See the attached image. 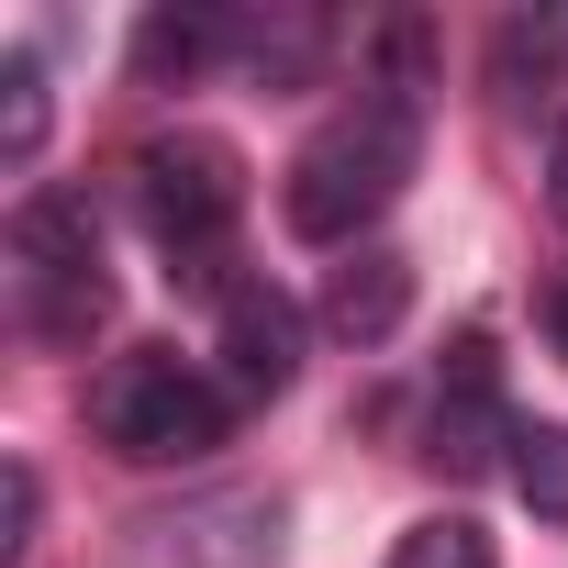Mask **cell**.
<instances>
[{"instance_id":"cell-1","label":"cell","mask_w":568,"mask_h":568,"mask_svg":"<svg viewBox=\"0 0 568 568\" xmlns=\"http://www.w3.org/2000/svg\"><path fill=\"white\" fill-rule=\"evenodd\" d=\"M413 156H424V101H390V90H368L357 112H335L302 156H291V179H278V212H291V234L302 245H368V223L402 201V179H413Z\"/></svg>"},{"instance_id":"cell-2","label":"cell","mask_w":568,"mask_h":568,"mask_svg":"<svg viewBox=\"0 0 568 568\" xmlns=\"http://www.w3.org/2000/svg\"><path fill=\"white\" fill-rule=\"evenodd\" d=\"M134 212L145 234L168 245V278L179 291H223V234L245 212V156L223 134H156L134 156ZM234 302V291H223Z\"/></svg>"},{"instance_id":"cell-3","label":"cell","mask_w":568,"mask_h":568,"mask_svg":"<svg viewBox=\"0 0 568 568\" xmlns=\"http://www.w3.org/2000/svg\"><path fill=\"white\" fill-rule=\"evenodd\" d=\"M90 435H101L112 457H134V468H201V457L234 435V390L145 346V357H112V368H101Z\"/></svg>"},{"instance_id":"cell-4","label":"cell","mask_w":568,"mask_h":568,"mask_svg":"<svg viewBox=\"0 0 568 568\" xmlns=\"http://www.w3.org/2000/svg\"><path fill=\"white\" fill-rule=\"evenodd\" d=\"M278 513L267 490H234V501H190V513H156L134 524L145 535V568H267L278 557Z\"/></svg>"},{"instance_id":"cell-5","label":"cell","mask_w":568,"mask_h":568,"mask_svg":"<svg viewBox=\"0 0 568 568\" xmlns=\"http://www.w3.org/2000/svg\"><path fill=\"white\" fill-rule=\"evenodd\" d=\"M302 302L291 291H267V278H245V291L223 302V390L234 402H278L302 379Z\"/></svg>"},{"instance_id":"cell-6","label":"cell","mask_w":568,"mask_h":568,"mask_svg":"<svg viewBox=\"0 0 568 568\" xmlns=\"http://www.w3.org/2000/svg\"><path fill=\"white\" fill-rule=\"evenodd\" d=\"M513 435H524V424L501 413V379H490V346L468 335V346H457V368H446V390H435V435H424V457H435L446 479H479V468H490V457H501ZM501 468H513V457H501Z\"/></svg>"},{"instance_id":"cell-7","label":"cell","mask_w":568,"mask_h":568,"mask_svg":"<svg viewBox=\"0 0 568 568\" xmlns=\"http://www.w3.org/2000/svg\"><path fill=\"white\" fill-rule=\"evenodd\" d=\"M402 313H413V256H390V245H357V256L324 278V324H335L346 346H390Z\"/></svg>"},{"instance_id":"cell-8","label":"cell","mask_w":568,"mask_h":568,"mask_svg":"<svg viewBox=\"0 0 568 568\" xmlns=\"http://www.w3.org/2000/svg\"><path fill=\"white\" fill-rule=\"evenodd\" d=\"M68 267H101V223L79 190H23L12 201V278H68Z\"/></svg>"},{"instance_id":"cell-9","label":"cell","mask_w":568,"mask_h":568,"mask_svg":"<svg viewBox=\"0 0 568 568\" xmlns=\"http://www.w3.org/2000/svg\"><path fill=\"white\" fill-rule=\"evenodd\" d=\"M212 57H234V12H145V23H134V79H145V90H179V79H201Z\"/></svg>"},{"instance_id":"cell-10","label":"cell","mask_w":568,"mask_h":568,"mask_svg":"<svg viewBox=\"0 0 568 568\" xmlns=\"http://www.w3.org/2000/svg\"><path fill=\"white\" fill-rule=\"evenodd\" d=\"M324 45H335L324 12H234V57H245L267 90H302V79L324 68Z\"/></svg>"},{"instance_id":"cell-11","label":"cell","mask_w":568,"mask_h":568,"mask_svg":"<svg viewBox=\"0 0 568 568\" xmlns=\"http://www.w3.org/2000/svg\"><path fill=\"white\" fill-rule=\"evenodd\" d=\"M23 291V324L45 335V346H90L101 324H112V278L101 267H68V278H12Z\"/></svg>"},{"instance_id":"cell-12","label":"cell","mask_w":568,"mask_h":568,"mask_svg":"<svg viewBox=\"0 0 568 568\" xmlns=\"http://www.w3.org/2000/svg\"><path fill=\"white\" fill-rule=\"evenodd\" d=\"M513 490L535 501V524H568V424H524L513 435Z\"/></svg>"},{"instance_id":"cell-13","label":"cell","mask_w":568,"mask_h":568,"mask_svg":"<svg viewBox=\"0 0 568 568\" xmlns=\"http://www.w3.org/2000/svg\"><path fill=\"white\" fill-rule=\"evenodd\" d=\"M390 568H501V557L468 513H424L413 535H390Z\"/></svg>"},{"instance_id":"cell-14","label":"cell","mask_w":568,"mask_h":568,"mask_svg":"<svg viewBox=\"0 0 568 568\" xmlns=\"http://www.w3.org/2000/svg\"><path fill=\"white\" fill-rule=\"evenodd\" d=\"M0 156H12V168L45 156V68H34V57L0 68Z\"/></svg>"},{"instance_id":"cell-15","label":"cell","mask_w":568,"mask_h":568,"mask_svg":"<svg viewBox=\"0 0 568 568\" xmlns=\"http://www.w3.org/2000/svg\"><path fill=\"white\" fill-rule=\"evenodd\" d=\"M34 513H45V479L12 457V468H0V557H23V546H34Z\"/></svg>"},{"instance_id":"cell-16","label":"cell","mask_w":568,"mask_h":568,"mask_svg":"<svg viewBox=\"0 0 568 568\" xmlns=\"http://www.w3.org/2000/svg\"><path fill=\"white\" fill-rule=\"evenodd\" d=\"M524 68H568V23H501V79Z\"/></svg>"},{"instance_id":"cell-17","label":"cell","mask_w":568,"mask_h":568,"mask_svg":"<svg viewBox=\"0 0 568 568\" xmlns=\"http://www.w3.org/2000/svg\"><path fill=\"white\" fill-rule=\"evenodd\" d=\"M546 212L568 223V112H557V134H546Z\"/></svg>"},{"instance_id":"cell-18","label":"cell","mask_w":568,"mask_h":568,"mask_svg":"<svg viewBox=\"0 0 568 568\" xmlns=\"http://www.w3.org/2000/svg\"><path fill=\"white\" fill-rule=\"evenodd\" d=\"M546 335H557V357H568V278L546 291Z\"/></svg>"}]
</instances>
